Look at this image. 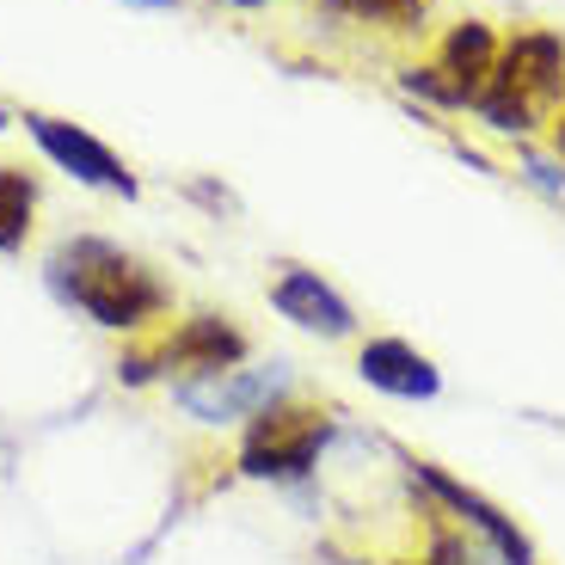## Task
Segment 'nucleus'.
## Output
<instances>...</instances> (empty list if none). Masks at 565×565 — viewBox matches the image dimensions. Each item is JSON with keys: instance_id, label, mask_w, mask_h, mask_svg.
Instances as JSON below:
<instances>
[{"instance_id": "obj_15", "label": "nucleus", "mask_w": 565, "mask_h": 565, "mask_svg": "<svg viewBox=\"0 0 565 565\" xmlns=\"http://www.w3.org/2000/svg\"><path fill=\"white\" fill-rule=\"evenodd\" d=\"M399 93H412V99H424V105H437V111H473V105H467V93L437 68V62H406V68H399Z\"/></svg>"}, {"instance_id": "obj_14", "label": "nucleus", "mask_w": 565, "mask_h": 565, "mask_svg": "<svg viewBox=\"0 0 565 565\" xmlns=\"http://www.w3.org/2000/svg\"><path fill=\"white\" fill-rule=\"evenodd\" d=\"M473 117H480L492 136H516V141H529L535 129H547V117L535 111L529 99H516L510 86H498V81H486V93L473 99Z\"/></svg>"}, {"instance_id": "obj_8", "label": "nucleus", "mask_w": 565, "mask_h": 565, "mask_svg": "<svg viewBox=\"0 0 565 565\" xmlns=\"http://www.w3.org/2000/svg\"><path fill=\"white\" fill-rule=\"evenodd\" d=\"M270 308L289 326L313 332V339H356V326H363L351 301L308 265H277V277H270Z\"/></svg>"}, {"instance_id": "obj_18", "label": "nucleus", "mask_w": 565, "mask_h": 565, "mask_svg": "<svg viewBox=\"0 0 565 565\" xmlns=\"http://www.w3.org/2000/svg\"><path fill=\"white\" fill-rule=\"evenodd\" d=\"M129 7H148V13H172L179 0H129Z\"/></svg>"}, {"instance_id": "obj_5", "label": "nucleus", "mask_w": 565, "mask_h": 565, "mask_svg": "<svg viewBox=\"0 0 565 565\" xmlns=\"http://www.w3.org/2000/svg\"><path fill=\"white\" fill-rule=\"evenodd\" d=\"M160 363V382H179V375H222V369H241L253 356V339H246L241 326L227 320V313H184L172 320L160 339H148Z\"/></svg>"}, {"instance_id": "obj_16", "label": "nucleus", "mask_w": 565, "mask_h": 565, "mask_svg": "<svg viewBox=\"0 0 565 565\" xmlns=\"http://www.w3.org/2000/svg\"><path fill=\"white\" fill-rule=\"evenodd\" d=\"M523 172L541 184V191H553V198H565V172L553 167V160H541V154H523Z\"/></svg>"}, {"instance_id": "obj_1", "label": "nucleus", "mask_w": 565, "mask_h": 565, "mask_svg": "<svg viewBox=\"0 0 565 565\" xmlns=\"http://www.w3.org/2000/svg\"><path fill=\"white\" fill-rule=\"evenodd\" d=\"M43 282H50V296L62 308L86 313L93 326L124 332V339H136V332H148L154 320L172 313V282L148 258L124 253L105 234H68V241H56L50 258H43Z\"/></svg>"}, {"instance_id": "obj_12", "label": "nucleus", "mask_w": 565, "mask_h": 565, "mask_svg": "<svg viewBox=\"0 0 565 565\" xmlns=\"http://www.w3.org/2000/svg\"><path fill=\"white\" fill-rule=\"evenodd\" d=\"M418 510L430 516V523H424V553H418V565H498L492 547H486V541H473L461 523H455V516H443L430 498H418Z\"/></svg>"}, {"instance_id": "obj_21", "label": "nucleus", "mask_w": 565, "mask_h": 565, "mask_svg": "<svg viewBox=\"0 0 565 565\" xmlns=\"http://www.w3.org/2000/svg\"><path fill=\"white\" fill-rule=\"evenodd\" d=\"M382 565H418V559H382Z\"/></svg>"}, {"instance_id": "obj_11", "label": "nucleus", "mask_w": 565, "mask_h": 565, "mask_svg": "<svg viewBox=\"0 0 565 565\" xmlns=\"http://www.w3.org/2000/svg\"><path fill=\"white\" fill-rule=\"evenodd\" d=\"M326 19L363 31H387V38H424L430 31V0H313Z\"/></svg>"}, {"instance_id": "obj_4", "label": "nucleus", "mask_w": 565, "mask_h": 565, "mask_svg": "<svg viewBox=\"0 0 565 565\" xmlns=\"http://www.w3.org/2000/svg\"><path fill=\"white\" fill-rule=\"evenodd\" d=\"M167 387H172V406L198 424H246L277 399H296L289 363H270V369L241 363V369H222V375H179Z\"/></svg>"}, {"instance_id": "obj_19", "label": "nucleus", "mask_w": 565, "mask_h": 565, "mask_svg": "<svg viewBox=\"0 0 565 565\" xmlns=\"http://www.w3.org/2000/svg\"><path fill=\"white\" fill-rule=\"evenodd\" d=\"M227 7H241V13H258V7H270V0H227Z\"/></svg>"}, {"instance_id": "obj_3", "label": "nucleus", "mask_w": 565, "mask_h": 565, "mask_svg": "<svg viewBox=\"0 0 565 565\" xmlns=\"http://www.w3.org/2000/svg\"><path fill=\"white\" fill-rule=\"evenodd\" d=\"M399 467H406V480L418 486V498H430V504H437L443 516H455V523H461L473 541H486L498 565H541V553H535V541H529V529L516 523L510 510H498L486 492H473L467 480H455L449 467L424 461V455H406V449H399Z\"/></svg>"}, {"instance_id": "obj_9", "label": "nucleus", "mask_w": 565, "mask_h": 565, "mask_svg": "<svg viewBox=\"0 0 565 565\" xmlns=\"http://www.w3.org/2000/svg\"><path fill=\"white\" fill-rule=\"evenodd\" d=\"M356 375L387 399H437L443 394V369L430 363L418 344L394 339V332L356 344Z\"/></svg>"}, {"instance_id": "obj_2", "label": "nucleus", "mask_w": 565, "mask_h": 565, "mask_svg": "<svg viewBox=\"0 0 565 565\" xmlns=\"http://www.w3.org/2000/svg\"><path fill=\"white\" fill-rule=\"evenodd\" d=\"M332 437H339V412L308 406V399H277L258 418H246L234 467H241V480L258 486H301L320 473Z\"/></svg>"}, {"instance_id": "obj_20", "label": "nucleus", "mask_w": 565, "mask_h": 565, "mask_svg": "<svg viewBox=\"0 0 565 565\" xmlns=\"http://www.w3.org/2000/svg\"><path fill=\"white\" fill-rule=\"evenodd\" d=\"M13 124H19V117H13V111H7V105H0V129H13Z\"/></svg>"}, {"instance_id": "obj_17", "label": "nucleus", "mask_w": 565, "mask_h": 565, "mask_svg": "<svg viewBox=\"0 0 565 565\" xmlns=\"http://www.w3.org/2000/svg\"><path fill=\"white\" fill-rule=\"evenodd\" d=\"M547 136H553V154H559V167H565V111L547 124Z\"/></svg>"}, {"instance_id": "obj_6", "label": "nucleus", "mask_w": 565, "mask_h": 565, "mask_svg": "<svg viewBox=\"0 0 565 565\" xmlns=\"http://www.w3.org/2000/svg\"><path fill=\"white\" fill-rule=\"evenodd\" d=\"M498 86H510L516 99H529L541 117L565 111V31L559 25H516L498 50Z\"/></svg>"}, {"instance_id": "obj_10", "label": "nucleus", "mask_w": 565, "mask_h": 565, "mask_svg": "<svg viewBox=\"0 0 565 565\" xmlns=\"http://www.w3.org/2000/svg\"><path fill=\"white\" fill-rule=\"evenodd\" d=\"M498 50H504L498 25H486V19H455V25L437 38V56L430 62H437V68L467 93V105H473L486 93V81L498 74Z\"/></svg>"}, {"instance_id": "obj_13", "label": "nucleus", "mask_w": 565, "mask_h": 565, "mask_svg": "<svg viewBox=\"0 0 565 565\" xmlns=\"http://www.w3.org/2000/svg\"><path fill=\"white\" fill-rule=\"evenodd\" d=\"M38 222V179L25 167H0V253H19Z\"/></svg>"}, {"instance_id": "obj_7", "label": "nucleus", "mask_w": 565, "mask_h": 565, "mask_svg": "<svg viewBox=\"0 0 565 565\" xmlns=\"http://www.w3.org/2000/svg\"><path fill=\"white\" fill-rule=\"evenodd\" d=\"M19 124H25V136L43 148V160H56L68 179L93 184V191H111V198H136L141 191V179L129 172V160L111 154L93 129L68 124V117H50V111H25Z\"/></svg>"}]
</instances>
